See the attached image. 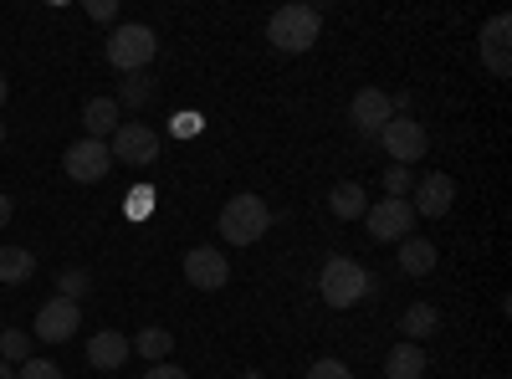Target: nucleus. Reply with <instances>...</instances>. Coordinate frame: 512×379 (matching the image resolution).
Here are the masks:
<instances>
[{
  "mask_svg": "<svg viewBox=\"0 0 512 379\" xmlns=\"http://www.w3.org/2000/svg\"><path fill=\"white\" fill-rule=\"evenodd\" d=\"M31 272H36V257H31V246H0V287L31 282Z\"/></svg>",
  "mask_w": 512,
  "mask_h": 379,
  "instance_id": "20",
  "label": "nucleus"
},
{
  "mask_svg": "<svg viewBox=\"0 0 512 379\" xmlns=\"http://www.w3.org/2000/svg\"><path fill=\"white\" fill-rule=\"evenodd\" d=\"M185 282L200 287V292H221L231 282V257L221 246H195L185 257Z\"/></svg>",
  "mask_w": 512,
  "mask_h": 379,
  "instance_id": "8",
  "label": "nucleus"
},
{
  "mask_svg": "<svg viewBox=\"0 0 512 379\" xmlns=\"http://www.w3.org/2000/svg\"><path fill=\"white\" fill-rule=\"evenodd\" d=\"M128 349H139L149 364H164L169 359V349H175V333H169V328H139V339H128Z\"/></svg>",
  "mask_w": 512,
  "mask_h": 379,
  "instance_id": "21",
  "label": "nucleus"
},
{
  "mask_svg": "<svg viewBox=\"0 0 512 379\" xmlns=\"http://www.w3.org/2000/svg\"><path fill=\"white\" fill-rule=\"evenodd\" d=\"M395 118V108H390V93H379V88H364L354 103H349V123L364 134V139H379V129Z\"/></svg>",
  "mask_w": 512,
  "mask_h": 379,
  "instance_id": "13",
  "label": "nucleus"
},
{
  "mask_svg": "<svg viewBox=\"0 0 512 379\" xmlns=\"http://www.w3.org/2000/svg\"><path fill=\"white\" fill-rule=\"evenodd\" d=\"M241 379H262V374H256V369H246V374H241Z\"/></svg>",
  "mask_w": 512,
  "mask_h": 379,
  "instance_id": "35",
  "label": "nucleus"
},
{
  "mask_svg": "<svg viewBox=\"0 0 512 379\" xmlns=\"http://www.w3.org/2000/svg\"><path fill=\"white\" fill-rule=\"evenodd\" d=\"M88 292H93V272H88V267H67V272H57V298L82 303Z\"/></svg>",
  "mask_w": 512,
  "mask_h": 379,
  "instance_id": "23",
  "label": "nucleus"
},
{
  "mask_svg": "<svg viewBox=\"0 0 512 379\" xmlns=\"http://www.w3.org/2000/svg\"><path fill=\"white\" fill-rule=\"evenodd\" d=\"M149 210H154V190H149V185H139V190H128V216H134V221H144Z\"/></svg>",
  "mask_w": 512,
  "mask_h": 379,
  "instance_id": "28",
  "label": "nucleus"
},
{
  "mask_svg": "<svg viewBox=\"0 0 512 379\" xmlns=\"http://www.w3.org/2000/svg\"><path fill=\"white\" fill-rule=\"evenodd\" d=\"M128 354H134V349H128V339H123V333H113V328H103V333H93V339H88V364L93 369H123Z\"/></svg>",
  "mask_w": 512,
  "mask_h": 379,
  "instance_id": "15",
  "label": "nucleus"
},
{
  "mask_svg": "<svg viewBox=\"0 0 512 379\" xmlns=\"http://www.w3.org/2000/svg\"><path fill=\"white\" fill-rule=\"evenodd\" d=\"M384 379H425V349L420 344H395L384 354Z\"/></svg>",
  "mask_w": 512,
  "mask_h": 379,
  "instance_id": "18",
  "label": "nucleus"
},
{
  "mask_svg": "<svg viewBox=\"0 0 512 379\" xmlns=\"http://www.w3.org/2000/svg\"><path fill=\"white\" fill-rule=\"evenodd\" d=\"M221 241L226 246H256L267 231H272V205L262 195H231L221 205Z\"/></svg>",
  "mask_w": 512,
  "mask_h": 379,
  "instance_id": "1",
  "label": "nucleus"
},
{
  "mask_svg": "<svg viewBox=\"0 0 512 379\" xmlns=\"http://www.w3.org/2000/svg\"><path fill=\"white\" fill-rule=\"evenodd\" d=\"M318 36H323V16H318V6H303V0H292V6H282L267 21V41L277 52H287V57L318 47Z\"/></svg>",
  "mask_w": 512,
  "mask_h": 379,
  "instance_id": "2",
  "label": "nucleus"
},
{
  "mask_svg": "<svg viewBox=\"0 0 512 379\" xmlns=\"http://www.w3.org/2000/svg\"><path fill=\"white\" fill-rule=\"evenodd\" d=\"M16 379H62V364H52V359H26V364L16 369Z\"/></svg>",
  "mask_w": 512,
  "mask_h": 379,
  "instance_id": "26",
  "label": "nucleus"
},
{
  "mask_svg": "<svg viewBox=\"0 0 512 379\" xmlns=\"http://www.w3.org/2000/svg\"><path fill=\"white\" fill-rule=\"evenodd\" d=\"M6 98H11V82H6V72H0V108H6Z\"/></svg>",
  "mask_w": 512,
  "mask_h": 379,
  "instance_id": "33",
  "label": "nucleus"
},
{
  "mask_svg": "<svg viewBox=\"0 0 512 379\" xmlns=\"http://www.w3.org/2000/svg\"><path fill=\"white\" fill-rule=\"evenodd\" d=\"M379 149L410 170V164H420L425 149H431V134H425V123H415V118H390L379 129Z\"/></svg>",
  "mask_w": 512,
  "mask_h": 379,
  "instance_id": "5",
  "label": "nucleus"
},
{
  "mask_svg": "<svg viewBox=\"0 0 512 379\" xmlns=\"http://www.w3.org/2000/svg\"><path fill=\"white\" fill-rule=\"evenodd\" d=\"M477 52H482V67H487L492 77H512V21H507V16H492V21L482 26Z\"/></svg>",
  "mask_w": 512,
  "mask_h": 379,
  "instance_id": "11",
  "label": "nucleus"
},
{
  "mask_svg": "<svg viewBox=\"0 0 512 379\" xmlns=\"http://www.w3.org/2000/svg\"><path fill=\"white\" fill-rule=\"evenodd\" d=\"M451 205H456V180H451V175L431 170V175H420V180H415V190H410V210H415V216L441 221Z\"/></svg>",
  "mask_w": 512,
  "mask_h": 379,
  "instance_id": "10",
  "label": "nucleus"
},
{
  "mask_svg": "<svg viewBox=\"0 0 512 379\" xmlns=\"http://www.w3.org/2000/svg\"><path fill=\"white\" fill-rule=\"evenodd\" d=\"M88 16L93 21H113L118 16V0H88Z\"/></svg>",
  "mask_w": 512,
  "mask_h": 379,
  "instance_id": "31",
  "label": "nucleus"
},
{
  "mask_svg": "<svg viewBox=\"0 0 512 379\" xmlns=\"http://www.w3.org/2000/svg\"><path fill=\"white\" fill-rule=\"evenodd\" d=\"M11 216H16V200H11V195H0V231L11 226Z\"/></svg>",
  "mask_w": 512,
  "mask_h": 379,
  "instance_id": "32",
  "label": "nucleus"
},
{
  "mask_svg": "<svg viewBox=\"0 0 512 379\" xmlns=\"http://www.w3.org/2000/svg\"><path fill=\"white\" fill-rule=\"evenodd\" d=\"M154 52H159V36H154V26H139V21H123V26H113V36H108V62H113V72H144L149 62H154Z\"/></svg>",
  "mask_w": 512,
  "mask_h": 379,
  "instance_id": "4",
  "label": "nucleus"
},
{
  "mask_svg": "<svg viewBox=\"0 0 512 379\" xmlns=\"http://www.w3.org/2000/svg\"><path fill=\"white\" fill-rule=\"evenodd\" d=\"M77 328H82V308L67 303V298H52L47 308L36 313V328H31V333H36L41 344H67Z\"/></svg>",
  "mask_w": 512,
  "mask_h": 379,
  "instance_id": "12",
  "label": "nucleus"
},
{
  "mask_svg": "<svg viewBox=\"0 0 512 379\" xmlns=\"http://www.w3.org/2000/svg\"><path fill=\"white\" fill-rule=\"evenodd\" d=\"M410 190H415V170L390 164V170H384V195H390V200H410Z\"/></svg>",
  "mask_w": 512,
  "mask_h": 379,
  "instance_id": "25",
  "label": "nucleus"
},
{
  "mask_svg": "<svg viewBox=\"0 0 512 379\" xmlns=\"http://www.w3.org/2000/svg\"><path fill=\"white\" fill-rule=\"evenodd\" d=\"M0 144H6V123H0Z\"/></svg>",
  "mask_w": 512,
  "mask_h": 379,
  "instance_id": "36",
  "label": "nucleus"
},
{
  "mask_svg": "<svg viewBox=\"0 0 512 379\" xmlns=\"http://www.w3.org/2000/svg\"><path fill=\"white\" fill-rule=\"evenodd\" d=\"M62 164H67V175H72L77 185H98V180H108V170H113V154H108V144H98V139H77V144L62 154Z\"/></svg>",
  "mask_w": 512,
  "mask_h": 379,
  "instance_id": "9",
  "label": "nucleus"
},
{
  "mask_svg": "<svg viewBox=\"0 0 512 379\" xmlns=\"http://www.w3.org/2000/svg\"><path fill=\"white\" fill-rule=\"evenodd\" d=\"M0 359H6L11 369H21V364L31 359V339H26L21 328H6V333H0Z\"/></svg>",
  "mask_w": 512,
  "mask_h": 379,
  "instance_id": "24",
  "label": "nucleus"
},
{
  "mask_svg": "<svg viewBox=\"0 0 512 379\" xmlns=\"http://www.w3.org/2000/svg\"><path fill=\"white\" fill-rule=\"evenodd\" d=\"M400 328H405V339H410V344L431 339V333H441V308H436V303H410L405 318H400Z\"/></svg>",
  "mask_w": 512,
  "mask_h": 379,
  "instance_id": "19",
  "label": "nucleus"
},
{
  "mask_svg": "<svg viewBox=\"0 0 512 379\" xmlns=\"http://www.w3.org/2000/svg\"><path fill=\"white\" fill-rule=\"evenodd\" d=\"M308 379H354V369H349L344 359H318V364L308 369Z\"/></svg>",
  "mask_w": 512,
  "mask_h": 379,
  "instance_id": "27",
  "label": "nucleus"
},
{
  "mask_svg": "<svg viewBox=\"0 0 512 379\" xmlns=\"http://www.w3.org/2000/svg\"><path fill=\"white\" fill-rule=\"evenodd\" d=\"M415 221L420 216L410 210V200H390V195L364 210V226L374 241H405V236H415Z\"/></svg>",
  "mask_w": 512,
  "mask_h": 379,
  "instance_id": "6",
  "label": "nucleus"
},
{
  "mask_svg": "<svg viewBox=\"0 0 512 379\" xmlns=\"http://www.w3.org/2000/svg\"><path fill=\"white\" fill-rule=\"evenodd\" d=\"M154 98V82H149V72H128L123 82H118V108H144Z\"/></svg>",
  "mask_w": 512,
  "mask_h": 379,
  "instance_id": "22",
  "label": "nucleus"
},
{
  "mask_svg": "<svg viewBox=\"0 0 512 379\" xmlns=\"http://www.w3.org/2000/svg\"><path fill=\"white\" fill-rule=\"evenodd\" d=\"M328 210L338 221H359L364 210H369V195H364V185L359 180H338L333 190H328Z\"/></svg>",
  "mask_w": 512,
  "mask_h": 379,
  "instance_id": "17",
  "label": "nucleus"
},
{
  "mask_svg": "<svg viewBox=\"0 0 512 379\" xmlns=\"http://www.w3.org/2000/svg\"><path fill=\"white\" fill-rule=\"evenodd\" d=\"M0 379H16V369H11L6 359H0Z\"/></svg>",
  "mask_w": 512,
  "mask_h": 379,
  "instance_id": "34",
  "label": "nucleus"
},
{
  "mask_svg": "<svg viewBox=\"0 0 512 379\" xmlns=\"http://www.w3.org/2000/svg\"><path fill=\"white\" fill-rule=\"evenodd\" d=\"M144 379H190V374H185L180 364H169V359H164V364H149V369H144Z\"/></svg>",
  "mask_w": 512,
  "mask_h": 379,
  "instance_id": "30",
  "label": "nucleus"
},
{
  "mask_svg": "<svg viewBox=\"0 0 512 379\" xmlns=\"http://www.w3.org/2000/svg\"><path fill=\"white\" fill-rule=\"evenodd\" d=\"M108 154H113L118 164H134V170H144V164L159 159V134L149 129V123H118Z\"/></svg>",
  "mask_w": 512,
  "mask_h": 379,
  "instance_id": "7",
  "label": "nucleus"
},
{
  "mask_svg": "<svg viewBox=\"0 0 512 379\" xmlns=\"http://www.w3.org/2000/svg\"><path fill=\"white\" fill-rule=\"evenodd\" d=\"M118 123H123L118 98H88V108H82V129H88V139L108 144V134H118Z\"/></svg>",
  "mask_w": 512,
  "mask_h": 379,
  "instance_id": "14",
  "label": "nucleus"
},
{
  "mask_svg": "<svg viewBox=\"0 0 512 379\" xmlns=\"http://www.w3.org/2000/svg\"><path fill=\"white\" fill-rule=\"evenodd\" d=\"M436 262H441L436 241H425V236H405V241H400V272H405V277H431Z\"/></svg>",
  "mask_w": 512,
  "mask_h": 379,
  "instance_id": "16",
  "label": "nucleus"
},
{
  "mask_svg": "<svg viewBox=\"0 0 512 379\" xmlns=\"http://www.w3.org/2000/svg\"><path fill=\"white\" fill-rule=\"evenodd\" d=\"M169 129H175L180 139H190V134L205 129V118H200V113H175V118H169Z\"/></svg>",
  "mask_w": 512,
  "mask_h": 379,
  "instance_id": "29",
  "label": "nucleus"
},
{
  "mask_svg": "<svg viewBox=\"0 0 512 379\" xmlns=\"http://www.w3.org/2000/svg\"><path fill=\"white\" fill-rule=\"evenodd\" d=\"M374 292V277L354 262V257H328L323 262V277H318V298L328 308H354Z\"/></svg>",
  "mask_w": 512,
  "mask_h": 379,
  "instance_id": "3",
  "label": "nucleus"
}]
</instances>
